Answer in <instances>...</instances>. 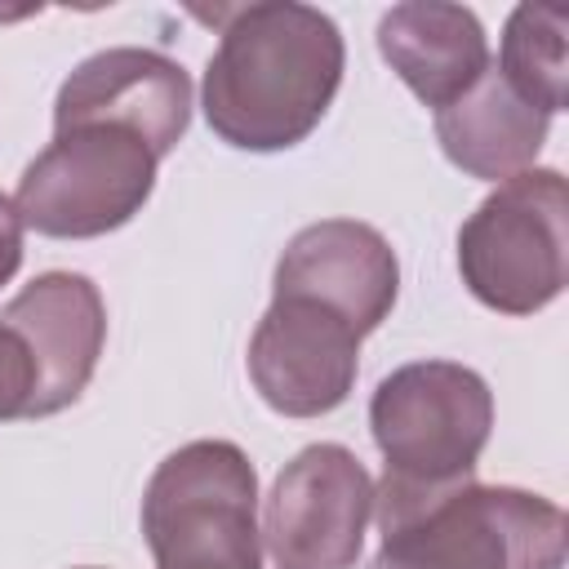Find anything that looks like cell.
Masks as SVG:
<instances>
[{"instance_id":"6da1fadb","label":"cell","mask_w":569,"mask_h":569,"mask_svg":"<svg viewBox=\"0 0 569 569\" xmlns=\"http://www.w3.org/2000/svg\"><path fill=\"white\" fill-rule=\"evenodd\" d=\"M218 22L204 71V120L240 151L298 147L342 84V31L329 13L298 0L231 4L200 13Z\"/></svg>"},{"instance_id":"7a4b0ae2","label":"cell","mask_w":569,"mask_h":569,"mask_svg":"<svg viewBox=\"0 0 569 569\" xmlns=\"http://www.w3.org/2000/svg\"><path fill=\"white\" fill-rule=\"evenodd\" d=\"M378 551L369 569H565V511L511 485L373 489Z\"/></svg>"},{"instance_id":"3957f363","label":"cell","mask_w":569,"mask_h":569,"mask_svg":"<svg viewBox=\"0 0 569 569\" xmlns=\"http://www.w3.org/2000/svg\"><path fill=\"white\" fill-rule=\"evenodd\" d=\"M142 533L156 569H262L258 476L240 445L191 440L147 480Z\"/></svg>"},{"instance_id":"277c9868","label":"cell","mask_w":569,"mask_h":569,"mask_svg":"<svg viewBox=\"0 0 569 569\" xmlns=\"http://www.w3.org/2000/svg\"><path fill=\"white\" fill-rule=\"evenodd\" d=\"M569 258V191L560 169H525L498 182L493 196L458 231L462 284L502 316H533L565 289Z\"/></svg>"},{"instance_id":"5b68a950","label":"cell","mask_w":569,"mask_h":569,"mask_svg":"<svg viewBox=\"0 0 569 569\" xmlns=\"http://www.w3.org/2000/svg\"><path fill=\"white\" fill-rule=\"evenodd\" d=\"M160 156L129 129L71 124L22 169L13 209L53 240H93L124 227L156 187Z\"/></svg>"},{"instance_id":"8992f818","label":"cell","mask_w":569,"mask_h":569,"mask_svg":"<svg viewBox=\"0 0 569 569\" xmlns=\"http://www.w3.org/2000/svg\"><path fill=\"white\" fill-rule=\"evenodd\" d=\"M369 427L391 480L453 485L476 471L489 445L493 391L467 365L413 360L378 382Z\"/></svg>"},{"instance_id":"52a82bcc","label":"cell","mask_w":569,"mask_h":569,"mask_svg":"<svg viewBox=\"0 0 569 569\" xmlns=\"http://www.w3.org/2000/svg\"><path fill=\"white\" fill-rule=\"evenodd\" d=\"M373 480L342 445H307L267 493L262 538L276 569H356Z\"/></svg>"},{"instance_id":"ba28073f","label":"cell","mask_w":569,"mask_h":569,"mask_svg":"<svg viewBox=\"0 0 569 569\" xmlns=\"http://www.w3.org/2000/svg\"><path fill=\"white\" fill-rule=\"evenodd\" d=\"M360 329L311 298H271L249 338V378L284 418L333 413L360 369Z\"/></svg>"},{"instance_id":"9c48e42d","label":"cell","mask_w":569,"mask_h":569,"mask_svg":"<svg viewBox=\"0 0 569 569\" xmlns=\"http://www.w3.org/2000/svg\"><path fill=\"white\" fill-rule=\"evenodd\" d=\"M71 124L129 129L164 160L191 124V80L182 62L156 49H102L58 89L53 129Z\"/></svg>"},{"instance_id":"30bf717a","label":"cell","mask_w":569,"mask_h":569,"mask_svg":"<svg viewBox=\"0 0 569 569\" xmlns=\"http://www.w3.org/2000/svg\"><path fill=\"white\" fill-rule=\"evenodd\" d=\"M400 289V267L382 231L351 218H325L302 227L280 262H276V293L280 298H311L360 333H373Z\"/></svg>"},{"instance_id":"8fae6325","label":"cell","mask_w":569,"mask_h":569,"mask_svg":"<svg viewBox=\"0 0 569 569\" xmlns=\"http://www.w3.org/2000/svg\"><path fill=\"white\" fill-rule=\"evenodd\" d=\"M0 320L18 329L36 365L31 418H49L76 405L107 342V307L98 284L80 271H44L18 298L4 302Z\"/></svg>"},{"instance_id":"7c38bea8","label":"cell","mask_w":569,"mask_h":569,"mask_svg":"<svg viewBox=\"0 0 569 569\" xmlns=\"http://www.w3.org/2000/svg\"><path fill=\"white\" fill-rule=\"evenodd\" d=\"M378 49L391 71L427 107H449L489 67V40L471 9L440 0H409L382 13Z\"/></svg>"},{"instance_id":"4fadbf2b","label":"cell","mask_w":569,"mask_h":569,"mask_svg":"<svg viewBox=\"0 0 569 569\" xmlns=\"http://www.w3.org/2000/svg\"><path fill=\"white\" fill-rule=\"evenodd\" d=\"M551 116L529 107L489 62L485 76L436 111V138L440 151L471 178L507 182L525 169H533L542 142H547Z\"/></svg>"},{"instance_id":"5bb4252c","label":"cell","mask_w":569,"mask_h":569,"mask_svg":"<svg viewBox=\"0 0 569 569\" xmlns=\"http://www.w3.org/2000/svg\"><path fill=\"white\" fill-rule=\"evenodd\" d=\"M565 9L551 4H520L502 31L498 76L542 116L565 107Z\"/></svg>"},{"instance_id":"9a60e30c","label":"cell","mask_w":569,"mask_h":569,"mask_svg":"<svg viewBox=\"0 0 569 569\" xmlns=\"http://www.w3.org/2000/svg\"><path fill=\"white\" fill-rule=\"evenodd\" d=\"M18 267H22V218L13 200L0 191V284H9Z\"/></svg>"}]
</instances>
